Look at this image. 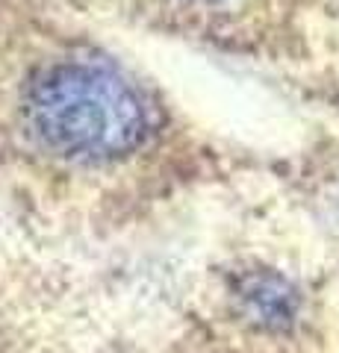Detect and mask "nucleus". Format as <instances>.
Segmentation results:
<instances>
[{"mask_svg":"<svg viewBox=\"0 0 339 353\" xmlns=\"http://www.w3.org/2000/svg\"><path fill=\"white\" fill-rule=\"evenodd\" d=\"M24 127L45 150L68 159H109L139 148L151 112L122 74L97 62H57L32 77Z\"/></svg>","mask_w":339,"mask_h":353,"instance_id":"nucleus-1","label":"nucleus"}]
</instances>
